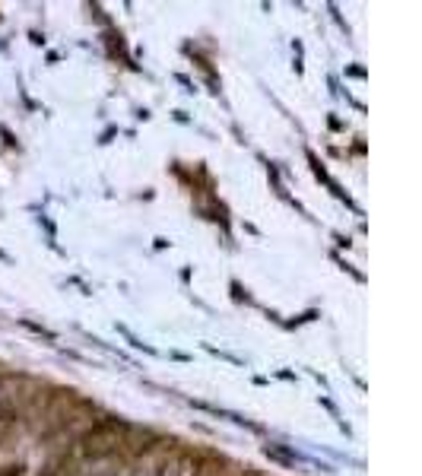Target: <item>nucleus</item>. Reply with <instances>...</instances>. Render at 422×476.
I'll return each instance as SVG.
<instances>
[{"label":"nucleus","mask_w":422,"mask_h":476,"mask_svg":"<svg viewBox=\"0 0 422 476\" xmlns=\"http://www.w3.org/2000/svg\"><path fill=\"white\" fill-rule=\"evenodd\" d=\"M159 476H197L194 457H175L172 463H166V467H162Z\"/></svg>","instance_id":"f257e3e1"}]
</instances>
